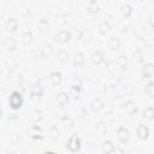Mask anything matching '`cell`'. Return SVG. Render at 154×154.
Here are the masks:
<instances>
[{
	"label": "cell",
	"mask_w": 154,
	"mask_h": 154,
	"mask_svg": "<svg viewBox=\"0 0 154 154\" xmlns=\"http://www.w3.org/2000/svg\"><path fill=\"white\" fill-rule=\"evenodd\" d=\"M22 102H23L22 95H20L19 93H17V91H13L12 95H11V97H10L11 107H12L13 109H17V108H19V107L22 106Z\"/></svg>",
	"instance_id": "cell-1"
},
{
	"label": "cell",
	"mask_w": 154,
	"mask_h": 154,
	"mask_svg": "<svg viewBox=\"0 0 154 154\" xmlns=\"http://www.w3.org/2000/svg\"><path fill=\"white\" fill-rule=\"evenodd\" d=\"M67 147H69V149L71 150V152H76L78 148H79V138L77 137V135H72L71 136V138H70V141H69V143H67Z\"/></svg>",
	"instance_id": "cell-2"
},
{
	"label": "cell",
	"mask_w": 154,
	"mask_h": 154,
	"mask_svg": "<svg viewBox=\"0 0 154 154\" xmlns=\"http://www.w3.org/2000/svg\"><path fill=\"white\" fill-rule=\"evenodd\" d=\"M138 134H140V137H141V138H146L147 135H148L147 128H144L143 125H141V126H140V130H138Z\"/></svg>",
	"instance_id": "cell-3"
},
{
	"label": "cell",
	"mask_w": 154,
	"mask_h": 154,
	"mask_svg": "<svg viewBox=\"0 0 154 154\" xmlns=\"http://www.w3.org/2000/svg\"><path fill=\"white\" fill-rule=\"evenodd\" d=\"M58 100H59V102H60L61 105H64V103L67 101V96H66V94H65V93H60L59 96H58Z\"/></svg>",
	"instance_id": "cell-4"
},
{
	"label": "cell",
	"mask_w": 154,
	"mask_h": 154,
	"mask_svg": "<svg viewBox=\"0 0 154 154\" xmlns=\"http://www.w3.org/2000/svg\"><path fill=\"white\" fill-rule=\"evenodd\" d=\"M46 154H54V153H52V152H47Z\"/></svg>",
	"instance_id": "cell-5"
},
{
	"label": "cell",
	"mask_w": 154,
	"mask_h": 154,
	"mask_svg": "<svg viewBox=\"0 0 154 154\" xmlns=\"http://www.w3.org/2000/svg\"><path fill=\"white\" fill-rule=\"evenodd\" d=\"M0 116H1V111H0Z\"/></svg>",
	"instance_id": "cell-6"
}]
</instances>
